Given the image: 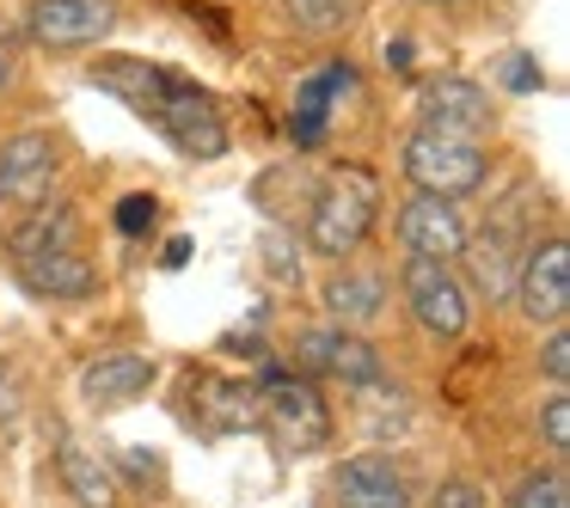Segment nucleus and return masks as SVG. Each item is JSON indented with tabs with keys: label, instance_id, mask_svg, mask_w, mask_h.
Returning <instances> with one entry per match:
<instances>
[{
	"label": "nucleus",
	"instance_id": "f257e3e1",
	"mask_svg": "<svg viewBox=\"0 0 570 508\" xmlns=\"http://www.w3.org/2000/svg\"><path fill=\"white\" fill-rule=\"evenodd\" d=\"M405 178L423 197H479L484 178H491V153L479 148V136H460V129H435L417 123L405 136Z\"/></svg>",
	"mask_w": 570,
	"mask_h": 508
},
{
	"label": "nucleus",
	"instance_id": "f03ea898",
	"mask_svg": "<svg viewBox=\"0 0 570 508\" xmlns=\"http://www.w3.org/2000/svg\"><path fill=\"white\" fill-rule=\"evenodd\" d=\"M288 356H295V373H307V380H337L344 392H386L381 349L350 325H307V331H295Z\"/></svg>",
	"mask_w": 570,
	"mask_h": 508
},
{
	"label": "nucleus",
	"instance_id": "7ed1b4c3",
	"mask_svg": "<svg viewBox=\"0 0 570 508\" xmlns=\"http://www.w3.org/2000/svg\"><path fill=\"white\" fill-rule=\"evenodd\" d=\"M258 417L288 454H313V447L332 441V410H325V392L307 380V373L288 368H264L258 380Z\"/></svg>",
	"mask_w": 570,
	"mask_h": 508
},
{
	"label": "nucleus",
	"instance_id": "20e7f679",
	"mask_svg": "<svg viewBox=\"0 0 570 508\" xmlns=\"http://www.w3.org/2000/svg\"><path fill=\"white\" fill-rule=\"evenodd\" d=\"M374 215H381V202H374V185H368V178H362V172L332 178V185H320V197H313V215H307V246L320 251V258L344 263L350 251L368 246Z\"/></svg>",
	"mask_w": 570,
	"mask_h": 508
},
{
	"label": "nucleus",
	"instance_id": "39448f33",
	"mask_svg": "<svg viewBox=\"0 0 570 508\" xmlns=\"http://www.w3.org/2000/svg\"><path fill=\"white\" fill-rule=\"evenodd\" d=\"M399 295H405V307H411V319H417L423 337H435V343H460V337H466L472 295H466L454 263L405 258L399 263Z\"/></svg>",
	"mask_w": 570,
	"mask_h": 508
},
{
	"label": "nucleus",
	"instance_id": "423d86ee",
	"mask_svg": "<svg viewBox=\"0 0 570 508\" xmlns=\"http://www.w3.org/2000/svg\"><path fill=\"white\" fill-rule=\"evenodd\" d=\"M528 239H533V227L515 215V202H509V209H497L479 233H466V246H460V258H454V263H466V276H460V282H466V295H484L491 307L515 295V270H521Z\"/></svg>",
	"mask_w": 570,
	"mask_h": 508
},
{
	"label": "nucleus",
	"instance_id": "0eeeda50",
	"mask_svg": "<svg viewBox=\"0 0 570 508\" xmlns=\"http://www.w3.org/2000/svg\"><path fill=\"white\" fill-rule=\"evenodd\" d=\"M148 123L160 129V136L173 141L178 153H185V160H222V153L234 148L222 104H215L209 92L197 87V80H185V74H173V87H166L160 111H154Z\"/></svg>",
	"mask_w": 570,
	"mask_h": 508
},
{
	"label": "nucleus",
	"instance_id": "6e6552de",
	"mask_svg": "<svg viewBox=\"0 0 570 508\" xmlns=\"http://www.w3.org/2000/svg\"><path fill=\"white\" fill-rule=\"evenodd\" d=\"M117 0H31L26 7V38L50 56H80L99 50L117 31Z\"/></svg>",
	"mask_w": 570,
	"mask_h": 508
},
{
	"label": "nucleus",
	"instance_id": "1a4fd4ad",
	"mask_svg": "<svg viewBox=\"0 0 570 508\" xmlns=\"http://www.w3.org/2000/svg\"><path fill=\"white\" fill-rule=\"evenodd\" d=\"M515 300L533 325H564L570 312V246L564 239H528L515 270Z\"/></svg>",
	"mask_w": 570,
	"mask_h": 508
},
{
	"label": "nucleus",
	"instance_id": "9d476101",
	"mask_svg": "<svg viewBox=\"0 0 570 508\" xmlns=\"http://www.w3.org/2000/svg\"><path fill=\"white\" fill-rule=\"evenodd\" d=\"M56 172H62V141L50 129H19L0 141V202L31 209L38 197H50Z\"/></svg>",
	"mask_w": 570,
	"mask_h": 508
},
{
	"label": "nucleus",
	"instance_id": "9b49d317",
	"mask_svg": "<svg viewBox=\"0 0 570 508\" xmlns=\"http://www.w3.org/2000/svg\"><path fill=\"white\" fill-rule=\"evenodd\" d=\"M399 246H405V258H435V263H454L460 246H466V215H460V202L448 197H411L405 209H399Z\"/></svg>",
	"mask_w": 570,
	"mask_h": 508
},
{
	"label": "nucleus",
	"instance_id": "f8f14e48",
	"mask_svg": "<svg viewBox=\"0 0 570 508\" xmlns=\"http://www.w3.org/2000/svg\"><path fill=\"white\" fill-rule=\"evenodd\" d=\"M332 508H417L411 478L386 454H350L332 471Z\"/></svg>",
	"mask_w": 570,
	"mask_h": 508
},
{
	"label": "nucleus",
	"instance_id": "ddd939ff",
	"mask_svg": "<svg viewBox=\"0 0 570 508\" xmlns=\"http://www.w3.org/2000/svg\"><path fill=\"white\" fill-rule=\"evenodd\" d=\"M423 123L435 129H460V136H484L497 123V99L479 87V80H460V74H442L423 87Z\"/></svg>",
	"mask_w": 570,
	"mask_h": 508
},
{
	"label": "nucleus",
	"instance_id": "4468645a",
	"mask_svg": "<svg viewBox=\"0 0 570 508\" xmlns=\"http://www.w3.org/2000/svg\"><path fill=\"white\" fill-rule=\"evenodd\" d=\"M13 270H19V282H26V295H38V300H92L99 295V263L80 258L75 246L19 258Z\"/></svg>",
	"mask_w": 570,
	"mask_h": 508
},
{
	"label": "nucleus",
	"instance_id": "2eb2a0df",
	"mask_svg": "<svg viewBox=\"0 0 570 508\" xmlns=\"http://www.w3.org/2000/svg\"><path fill=\"white\" fill-rule=\"evenodd\" d=\"M92 87H105L111 99H124L136 117H154L166 99V87H173V68L160 62H141V56H99V62L87 68Z\"/></svg>",
	"mask_w": 570,
	"mask_h": 508
},
{
	"label": "nucleus",
	"instance_id": "dca6fc26",
	"mask_svg": "<svg viewBox=\"0 0 570 508\" xmlns=\"http://www.w3.org/2000/svg\"><path fill=\"white\" fill-rule=\"evenodd\" d=\"M154 380H160V368H154L148 356H129V349H117V356L87 361V373H80V398H87V405H99V410L136 405L141 392H154Z\"/></svg>",
	"mask_w": 570,
	"mask_h": 508
},
{
	"label": "nucleus",
	"instance_id": "f3484780",
	"mask_svg": "<svg viewBox=\"0 0 570 508\" xmlns=\"http://www.w3.org/2000/svg\"><path fill=\"white\" fill-rule=\"evenodd\" d=\"M68 246H80V215H75V202L68 197H38L26 209V221L7 233V258H38V251H68Z\"/></svg>",
	"mask_w": 570,
	"mask_h": 508
},
{
	"label": "nucleus",
	"instance_id": "a211bd4d",
	"mask_svg": "<svg viewBox=\"0 0 570 508\" xmlns=\"http://www.w3.org/2000/svg\"><path fill=\"white\" fill-rule=\"evenodd\" d=\"M325 312H332V325H350V331H356V325H374L386 312V276L381 270H332L325 276Z\"/></svg>",
	"mask_w": 570,
	"mask_h": 508
},
{
	"label": "nucleus",
	"instance_id": "6ab92c4d",
	"mask_svg": "<svg viewBox=\"0 0 570 508\" xmlns=\"http://www.w3.org/2000/svg\"><path fill=\"white\" fill-rule=\"evenodd\" d=\"M56 471H62V490L75 496L80 508H117V502H124V484H117V471L105 466L99 454H87V447L68 441L62 454H56Z\"/></svg>",
	"mask_w": 570,
	"mask_h": 508
},
{
	"label": "nucleus",
	"instance_id": "aec40b11",
	"mask_svg": "<svg viewBox=\"0 0 570 508\" xmlns=\"http://www.w3.org/2000/svg\"><path fill=\"white\" fill-rule=\"evenodd\" d=\"M203 422L209 429H252L258 422V380H209L203 386Z\"/></svg>",
	"mask_w": 570,
	"mask_h": 508
},
{
	"label": "nucleus",
	"instance_id": "412c9836",
	"mask_svg": "<svg viewBox=\"0 0 570 508\" xmlns=\"http://www.w3.org/2000/svg\"><path fill=\"white\" fill-rule=\"evenodd\" d=\"M283 13L295 31H307V38H337V31L356 26L362 0H283Z\"/></svg>",
	"mask_w": 570,
	"mask_h": 508
},
{
	"label": "nucleus",
	"instance_id": "4be33fe9",
	"mask_svg": "<svg viewBox=\"0 0 570 508\" xmlns=\"http://www.w3.org/2000/svg\"><path fill=\"white\" fill-rule=\"evenodd\" d=\"M503 508H570V484H564V471L558 466H546V471H528V478L509 490V502Z\"/></svg>",
	"mask_w": 570,
	"mask_h": 508
},
{
	"label": "nucleus",
	"instance_id": "5701e85b",
	"mask_svg": "<svg viewBox=\"0 0 570 508\" xmlns=\"http://www.w3.org/2000/svg\"><path fill=\"white\" fill-rule=\"evenodd\" d=\"M540 435H546V447H552V459L570 454V392L564 386H552V398L540 405Z\"/></svg>",
	"mask_w": 570,
	"mask_h": 508
},
{
	"label": "nucleus",
	"instance_id": "b1692460",
	"mask_svg": "<svg viewBox=\"0 0 570 508\" xmlns=\"http://www.w3.org/2000/svg\"><path fill=\"white\" fill-rule=\"evenodd\" d=\"M154 221H160V202H154L148 190H129V197L117 202V233L148 239V233H154Z\"/></svg>",
	"mask_w": 570,
	"mask_h": 508
},
{
	"label": "nucleus",
	"instance_id": "393cba45",
	"mask_svg": "<svg viewBox=\"0 0 570 508\" xmlns=\"http://www.w3.org/2000/svg\"><path fill=\"white\" fill-rule=\"evenodd\" d=\"M258 258H264V270L276 276V282H301V258H295V239L288 233H264V246H258Z\"/></svg>",
	"mask_w": 570,
	"mask_h": 508
},
{
	"label": "nucleus",
	"instance_id": "a878e982",
	"mask_svg": "<svg viewBox=\"0 0 570 508\" xmlns=\"http://www.w3.org/2000/svg\"><path fill=\"white\" fill-rule=\"evenodd\" d=\"M540 368H546V380H552V386H570V331H564V325H552V331H546Z\"/></svg>",
	"mask_w": 570,
	"mask_h": 508
},
{
	"label": "nucleus",
	"instance_id": "bb28decb",
	"mask_svg": "<svg viewBox=\"0 0 570 508\" xmlns=\"http://www.w3.org/2000/svg\"><path fill=\"white\" fill-rule=\"evenodd\" d=\"M491 496H484V484H472V478H448L442 490L430 496V508H484Z\"/></svg>",
	"mask_w": 570,
	"mask_h": 508
},
{
	"label": "nucleus",
	"instance_id": "cd10ccee",
	"mask_svg": "<svg viewBox=\"0 0 570 508\" xmlns=\"http://www.w3.org/2000/svg\"><path fill=\"white\" fill-rule=\"evenodd\" d=\"M503 87H509V92H533V87H546L540 62H533L528 50H515V56H509V62H503Z\"/></svg>",
	"mask_w": 570,
	"mask_h": 508
},
{
	"label": "nucleus",
	"instance_id": "c85d7f7f",
	"mask_svg": "<svg viewBox=\"0 0 570 508\" xmlns=\"http://www.w3.org/2000/svg\"><path fill=\"white\" fill-rule=\"evenodd\" d=\"M185 258H190V239H166V270H178Z\"/></svg>",
	"mask_w": 570,
	"mask_h": 508
},
{
	"label": "nucleus",
	"instance_id": "c756f323",
	"mask_svg": "<svg viewBox=\"0 0 570 508\" xmlns=\"http://www.w3.org/2000/svg\"><path fill=\"white\" fill-rule=\"evenodd\" d=\"M7 87H13V62L0 56V99H7Z\"/></svg>",
	"mask_w": 570,
	"mask_h": 508
},
{
	"label": "nucleus",
	"instance_id": "7c9ffc66",
	"mask_svg": "<svg viewBox=\"0 0 570 508\" xmlns=\"http://www.w3.org/2000/svg\"><path fill=\"white\" fill-rule=\"evenodd\" d=\"M411 7H460V0H411Z\"/></svg>",
	"mask_w": 570,
	"mask_h": 508
}]
</instances>
